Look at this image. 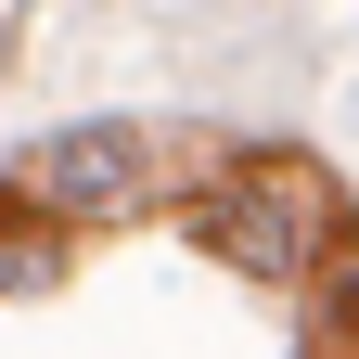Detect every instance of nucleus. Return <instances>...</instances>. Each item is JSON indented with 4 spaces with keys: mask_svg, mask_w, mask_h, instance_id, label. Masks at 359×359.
<instances>
[{
    "mask_svg": "<svg viewBox=\"0 0 359 359\" xmlns=\"http://www.w3.org/2000/svg\"><path fill=\"white\" fill-rule=\"evenodd\" d=\"M321 308H334V334L359 346V269H334V295H321Z\"/></svg>",
    "mask_w": 359,
    "mask_h": 359,
    "instance_id": "3",
    "label": "nucleus"
},
{
    "mask_svg": "<svg viewBox=\"0 0 359 359\" xmlns=\"http://www.w3.org/2000/svg\"><path fill=\"white\" fill-rule=\"evenodd\" d=\"M321 231H334V193L308 167H269V154L193 193V244H218L231 269H257V283H308V269L334 257Z\"/></svg>",
    "mask_w": 359,
    "mask_h": 359,
    "instance_id": "1",
    "label": "nucleus"
},
{
    "mask_svg": "<svg viewBox=\"0 0 359 359\" xmlns=\"http://www.w3.org/2000/svg\"><path fill=\"white\" fill-rule=\"evenodd\" d=\"M39 193H52L65 218H128L154 193V154L128 142V128H65V142L39 154Z\"/></svg>",
    "mask_w": 359,
    "mask_h": 359,
    "instance_id": "2",
    "label": "nucleus"
}]
</instances>
